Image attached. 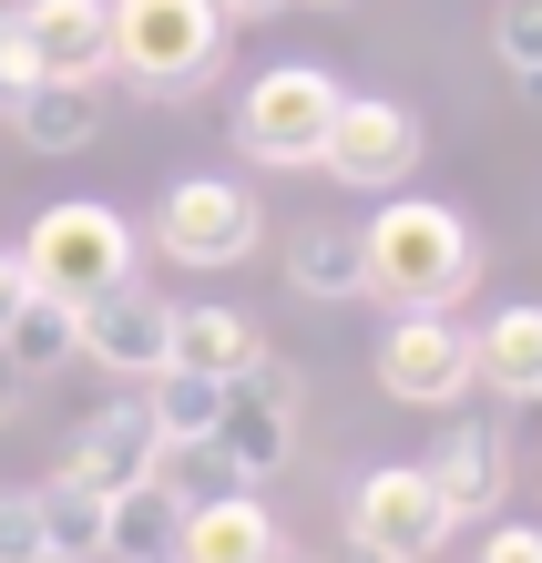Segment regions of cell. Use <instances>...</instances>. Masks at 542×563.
Returning <instances> with one entry per match:
<instances>
[{
    "label": "cell",
    "instance_id": "obj_16",
    "mask_svg": "<svg viewBox=\"0 0 542 563\" xmlns=\"http://www.w3.org/2000/svg\"><path fill=\"white\" fill-rule=\"evenodd\" d=\"M287 287L308 297V308H349V297H368V256H358V236L349 225H297L287 236Z\"/></svg>",
    "mask_w": 542,
    "mask_h": 563
},
{
    "label": "cell",
    "instance_id": "obj_15",
    "mask_svg": "<svg viewBox=\"0 0 542 563\" xmlns=\"http://www.w3.org/2000/svg\"><path fill=\"white\" fill-rule=\"evenodd\" d=\"M471 369L491 400H542V297L501 308L491 328H471Z\"/></svg>",
    "mask_w": 542,
    "mask_h": 563
},
{
    "label": "cell",
    "instance_id": "obj_5",
    "mask_svg": "<svg viewBox=\"0 0 542 563\" xmlns=\"http://www.w3.org/2000/svg\"><path fill=\"white\" fill-rule=\"evenodd\" d=\"M328 123H338V73L277 62V73H256L246 103H235V154L277 164V175H308V164L328 154Z\"/></svg>",
    "mask_w": 542,
    "mask_h": 563
},
{
    "label": "cell",
    "instance_id": "obj_32",
    "mask_svg": "<svg viewBox=\"0 0 542 563\" xmlns=\"http://www.w3.org/2000/svg\"><path fill=\"white\" fill-rule=\"evenodd\" d=\"M266 563H308V553H287V543H277V553H266Z\"/></svg>",
    "mask_w": 542,
    "mask_h": 563
},
{
    "label": "cell",
    "instance_id": "obj_7",
    "mask_svg": "<svg viewBox=\"0 0 542 563\" xmlns=\"http://www.w3.org/2000/svg\"><path fill=\"white\" fill-rule=\"evenodd\" d=\"M379 389L399 410H461L482 369H471V328L451 308H389L379 328Z\"/></svg>",
    "mask_w": 542,
    "mask_h": 563
},
{
    "label": "cell",
    "instance_id": "obj_1",
    "mask_svg": "<svg viewBox=\"0 0 542 563\" xmlns=\"http://www.w3.org/2000/svg\"><path fill=\"white\" fill-rule=\"evenodd\" d=\"M358 256L379 308H461L482 287V236L440 195H379V216L358 225Z\"/></svg>",
    "mask_w": 542,
    "mask_h": 563
},
{
    "label": "cell",
    "instance_id": "obj_4",
    "mask_svg": "<svg viewBox=\"0 0 542 563\" xmlns=\"http://www.w3.org/2000/svg\"><path fill=\"white\" fill-rule=\"evenodd\" d=\"M154 256H175V267L195 277H215V267H246L256 236H266V206H256V185H235V175H175L154 195Z\"/></svg>",
    "mask_w": 542,
    "mask_h": 563
},
{
    "label": "cell",
    "instance_id": "obj_33",
    "mask_svg": "<svg viewBox=\"0 0 542 563\" xmlns=\"http://www.w3.org/2000/svg\"><path fill=\"white\" fill-rule=\"evenodd\" d=\"M349 563H358V553H349Z\"/></svg>",
    "mask_w": 542,
    "mask_h": 563
},
{
    "label": "cell",
    "instance_id": "obj_14",
    "mask_svg": "<svg viewBox=\"0 0 542 563\" xmlns=\"http://www.w3.org/2000/svg\"><path fill=\"white\" fill-rule=\"evenodd\" d=\"M256 358H266V328L246 308H225V297L175 308V369H195V379H246Z\"/></svg>",
    "mask_w": 542,
    "mask_h": 563
},
{
    "label": "cell",
    "instance_id": "obj_24",
    "mask_svg": "<svg viewBox=\"0 0 542 563\" xmlns=\"http://www.w3.org/2000/svg\"><path fill=\"white\" fill-rule=\"evenodd\" d=\"M491 52H501L512 82L542 92V0H501V11H491Z\"/></svg>",
    "mask_w": 542,
    "mask_h": 563
},
{
    "label": "cell",
    "instance_id": "obj_17",
    "mask_svg": "<svg viewBox=\"0 0 542 563\" xmlns=\"http://www.w3.org/2000/svg\"><path fill=\"white\" fill-rule=\"evenodd\" d=\"M175 543H185V503L164 482H133L103 503V563H175Z\"/></svg>",
    "mask_w": 542,
    "mask_h": 563
},
{
    "label": "cell",
    "instance_id": "obj_13",
    "mask_svg": "<svg viewBox=\"0 0 542 563\" xmlns=\"http://www.w3.org/2000/svg\"><path fill=\"white\" fill-rule=\"evenodd\" d=\"M21 42L42 82H103L113 73V0H21Z\"/></svg>",
    "mask_w": 542,
    "mask_h": 563
},
{
    "label": "cell",
    "instance_id": "obj_21",
    "mask_svg": "<svg viewBox=\"0 0 542 563\" xmlns=\"http://www.w3.org/2000/svg\"><path fill=\"white\" fill-rule=\"evenodd\" d=\"M154 482L175 492L185 512H206V503H235V492H256L246 472H235V451L215 441V430H206V441H164V451H154Z\"/></svg>",
    "mask_w": 542,
    "mask_h": 563
},
{
    "label": "cell",
    "instance_id": "obj_20",
    "mask_svg": "<svg viewBox=\"0 0 542 563\" xmlns=\"http://www.w3.org/2000/svg\"><path fill=\"white\" fill-rule=\"evenodd\" d=\"M266 553H277V522H266L256 492L185 512V543H175V563H266Z\"/></svg>",
    "mask_w": 542,
    "mask_h": 563
},
{
    "label": "cell",
    "instance_id": "obj_27",
    "mask_svg": "<svg viewBox=\"0 0 542 563\" xmlns=\"http://www.w3.org/2000/svg\"><path fill=\"white\" fill-rule=\"evenodd\" d=\"M471 563H542V522H491Z\"/></svg>",
    "mask_w": 542,
    "mask_h": 563
},
{
    "label": "cell",
    "instance_id": "obj_9",
    "mask_svg": "<svg viewBox=\"0 0 542 563\" xmlns=\"http://www.w3.org/2000/svg\"><path fill=\"white\" fill-rule=\"evenodd\" d=\"M318 175H338L349 195H399V175H420V113L389 92H338Z\"/></svg>",
    "mask_w": 542,
    "mask_h": 563
},
{
    "label": "cell",
    "instance_id": "obj_28",
    "mask_svg": "<svg viewBox=\"0 0 542 563\" xmlns=\"http://www.w3.org/2000/svg\"><path fill=\"white\" fill-rule=\"evenodd\" d=\"M21 297H31V277H21V256H11V246H0V328H11V318H21Z\"/></svg>",
    "mask_w": 542,
    "mask_h": 563
},
{
    "label": "cell",
    "instance_id": "obj_18",
    "mask_svg": "<svg viewBox=\"0 0 542 563\" xmlns=\"http://www.w3.org/2000/svg\"><path fill=\"white\" fill-rule=\"evenodd\" d=\"M11 134L31 154H82L92 134H103V82H31L11 103Z\"/></svg>",
    "mask_w": 542,
    "mask_h": 563
},
{
    "label": "cell",
    "instance_id": "obj_10",
    "mask_svg": "<svg viewBox=\"0 0 542 563\" xmlns=\"http://www.w3.org/2000/svg\"><path fill=\"white\" fill-rule=\"evenodd\" d=\"M73 318H82V358H92V369H113V379L175 369V297H164V287L123 277V287H103V297L73 308Z\"/></svg>",
    "mask_w": 542,
    "mask_h": 563
},
{
    "label": "cell",
    "instance_id": "obj_8",
    "mask_svg": "<svg viewBox=\"0 0 542 563\" xmlns=\"http://www.w3.org/2000/svg\"><path fill=\"white\" fill-rule=\"evenodd\" d=\"M297 420H308V379H297L287 358L266 349V358H256L246 379H225L215 441L235 451V472H246V482H277L287 461H297V441H308V430H297Z\"/></svg>",
    "mask_w": 542,
    "mask_h": 563
},
{
    "label": "cell",
    "instance_id": "obj_12",
    "mask_svg": "<svg viewBox=\"0 0 542 563\" xmlns=\"http://www.w3.org/2000/svg\"><path fill=\"white\" fill-rule=\"evenodd\" d=\"M420 472H430L440 503H451V522H491L512 503V441H501V420H440Z\"/></svg>",
    "mask_w": 542,
    "mask_h": 563
},
{
    "label": "cell",
    "instance_id": "obj_25",
    "mask_svg": "<svg viewBox=\"0 0 542 563\" xmlns=\"http://www.w3.org/2000/svg\"><path fill=\"white\" fill-rule=\"evenodd\" d=\"M0 563H42V512H31V492L0 482Z\"/></svg>",
    "mask_w": 542,
    "mask_h": 563
},
{
    "label": "cell",
    "instance_id": "obj_30",
    "mask_svg": "<svg viewBox=\"0 0 542 563\" xmlns=\"http://www.w3.org/2000/svg\"><path fill=\"white\" fill-rule=\"evenodd\" d=\"M225 21H277V11H297V0H215Z\"/></svg>",
    "mask_w": 542,
    "mask_h": 563
},
{
    "label": "cell",
    "instance_id": "obj_6",
    "mask_svg": "<svg viewBox=\"0 0 542 563\" xmlns=\"http://www.w3.org/2000/svg\"><path fill=\"white\" fill-rule=\"evenodd\" d=\"M451 533H461V522L430 492L420 461H379V472H358V492H349V553L358 563H440Z\"/></svg>",
    "mask_w": 542,
    "mask_h": 563
},
{
    "label": "cell",
    "instance_id": "obj_11",
    "mask_svg": "<svg viewBox=\"0 0 542 563\" xmlns=\"http://www.w3.org/2000/svg\"><path fill=\"white\" fill-rule=\"evenodd\" d=\"M154 451H164L154 410H144V400H103V410L73 430V441H62V472H52V482H73V492H92V503H113V492L154 482Z\"/></svg>",
    "mask_w": 542,
    "mask_h": 563
},
{
    "label": "cell",
    "instance_id": "obj_22",
    "mask_svg": "<svg viewBox=\"0 0 542 563\" xmlns=\"http://www.w3.org/2000/svg\"><path fill=\"white\" fill-rule=\"evenodd\" d=\"M31 512H42V563H103V503L73 482H31Z\"/></svg>",
    "mask_w": 542,
    "mask_h": 563
},
{
    "label": "cell",
    "instance_id": "obj_19",
    "mask_svg": "<svg viewBox=\"0 0 542 563\" xmlns=\"http://www.w3.org/2000/svg\"><path fill=\"white\" fill-rule=\"evenodd\" d=\"M0 358H11V369L42 389V379H62V369L82 358V318L62 308V297H42V287H31V297H21V318L0 328Z\"/></svg>",
    "mask_w": 542,
    "mask_h": 563
},
{
    "label": "cell",
    "instance_id": "obj_26",
    "mask_svg": "<svg viewBox=\"0 0 542 563\" xmlns=\"http://www.w3.org/2000/svg\"><path fill=\"white\" fill-rule=\"evenodd\" d=\"M31 82H42V62H31V42H21V21L0 11V113H11V103H21Z\"/></svg>",
    "mask_w": 542,
    "mask_h": 563
},
{
    "label": "cell",
    "instance_id": "obj_3",
    "mask_svg": "<svg viewBox=\"0 0 542 563\" xmlns=\"http://www.w3.org/2000/svg\"><path fill=\"white\" fill-rule=\"evenodd\" d=\"M133 256H144L133 216L92 206V195H73V206H42V216H31V236H21V277L42 287V297H62V308H92L103 287L133 277Z\"/></svg>",
    "mask_w": 542,
    "mask_h": 563
},
{
    "label": "cell",
    "instance_id": "obj_2",
    "mask_svg": "<svg viewBox=\"0 0 542 563\" xmlns=\"http://www.w3.org/2000/svg\"><path fill=\"white\" fill-rule=\"evenodd\" d=\"M225 11L215 0H113V73L144 103H185L195 82L225 62Z\"/></svg>",
    "mask_w": 542,
    "mask_h": 563
},
{
    "label": "cell",
    "instance_id": "obj_29",
    "mask_svg": "<svg viewBox=\"0 0 542 563\" xmlns=\"http://www.w3.org/2000/svg\"><path fill=\"white\" fill-rule=\"evenodd\" d=\"M21 410H31V379L11 369V358H0V430H21Z\"/></svg>",
    "mask_w": 542,
    "mask_h": 563
},
{
    "label": "cell",
    "instance_id": "obj_23",
    "mask_svg": "<svg viewBox=\"0 0 542 563\" xmlns=\"http://www.w3.org/2000/svg\"><path fill=\"white\" fill-rule=\"evenodd\" d=\"M144 410H154V430H164V441H206V430H215V410H225V379L154 369V379H144Z\"/></svg>",
    "mask_w": 542,
    "mask_h": 563
},
{
    "label": "cell",
    "instance_id": "obj_31",
    "mask_svg": "<svg viewBox=\"0 0 542 563\" xmlns=\"http://www.w3.org/2000/svg\"><path fill=\"white\" fill-rule=\"evenodd\" d=\"M297 11H349V0H297Z\"/></svg>",
    "mask_w": 542,
    "mask_h": 563
}]
</instances>
